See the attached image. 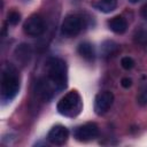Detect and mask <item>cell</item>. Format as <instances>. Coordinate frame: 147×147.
Instances as JSON below:
<instances>
[{
    "label": "cell",
    "mask_w": 147,
    "mask_h": 147,
    "mask_svg": "<svg viewBox=\"0 0 147 147\" xmlns=\"http://www.w3.org/2000/svg\"><path fill=\"white\" fill-rule=\"evenodd\" d=\"M117 7V0H98L94 3V8L101 13L108 14L115 10Z\"/></svg>",
    "instance_id": "11"
},
{
    "label": "cell",
    "mask_w": 147,
    "mask_h": 147,
    "mask_svg": "<svg viewBox=\"0 0 147 147\" xmlns=\"http://www.w3.org/2000/svg\"><path fill=\"white\" fill-rule=\"evenodd\" d=\"M20 20H21V15H20L18 11H16V10H11V11L8 13L7 21H8L9 24H11V25H16V24L20 22Z\"/></svg>",
    "instance_id": "14"
},
{
    "label": "cell",
    "mask_w": 147,
    "mask_h": 147,
    "mask_svg": "<svg viewBox=\"0 0 147 147\" xmlns=\"http://www.w3.org/2000/svg\"><path fill=\"white\" fill-rule=\"evenodd\" d=\"M121 65L123 67V69L130 70V69H132V68L134 67V61H133V59L130 57V56H124V57H122V60H121Z\"/></svg>",
    "instance_id": "16"
},
{
    "label": "cell",
    "mask_w": 147,
    "mask_h": 147,
    "mask_svg": "<svg viewBox=\"0 0 147 147\" xmlns=\"http://www.w3.org/2000/svg\"><path fill=\"white\" fill-rule=\"evenodd\" d=\"M46 80L52 85V87L60 92L67 87L68 83V71L65 62L60 57H49L46 62Z\"/></svg>",
    "instance_id": "1"
},
{
    "label": "cell",
    "mask_w": 147,
    "mask_h": 147,
    "mask_svg": "<svg viewBox=\"0 0 147 147\" xmlns=\"http://www.w3.org/2000/svg\"><path fill=\"white\" fill-rule=\"evenodd\" d=\"M83 29V20L80 16L70 14L67 15L61 25V33L67 38L76 37Z\"/></svg>",
    "instance_id": "4"
},
{
    "label": "cell",
    "mask_w": 147,
    "mask_h": 147,
    "mask_svg": "<svg viewBox=\"0 0 147 147\" xmlns=\"http://www.w3.org/2000/svg\"><path fill=\"white\" fill-rule=\"evenodd\" d=\"M98 136H99V126L92 122L77 126L74 131V137L76 138V140L82 141V142L93 140Z\"/></svg>",
    "instance_id": "6"
},
{
    "label": "cell",
    "mask_w": 147,
    "mask_h": 147,
    "mask_svg": "<svg viewBox=\"0 0 147 147\" xmlns=\"http://www.w3.org/2000/svg\"><path fill=\"white\" fill-rule=\"evenodd\" d=\"M31 48H30V45H26V44H22L20 45L16 51H15V55H16V59L22 62L23 64H26L29 61H30V57H31Z\"/></svg>",
    "instance_id": "10"
},
{
    "label": "cell",
    "mask_w": 147,
    "mask_h": 147,
    "mask_svg": "<svg viewBox=\"0 0 147 147\" xmlns=\"http://www.w3.org/2000/svg\"><path fill=\"white\" fill-rule=\"evenodd\" d=\"M138 1H140V0H129V2H131V3H137Z\"/></svg>",
    "instance_id": "20"
},
{
    "label": "cell",
    "mask_w": 147,
    "mask_h": 147,
    "mask_svg": "<svg viewBox=\"0 0 147 147\" xmlns=\"http://www.w3.org/2000/svg\"><path fill=\"white\" fill-rule=\"evenodd\" d=\"M114 102V94L110 91H103L96 94L94 99V111L96 115L106 114Z\"/></svg>",
    "instance_id": "7"
},
{
    "label": "cell",
    "mask_w": 147,
    "mask_h": 147,
    "mask_svg": "<svg viewBox=\"0 0 147 147\" xmlns=\"http://www.w3.org/2000/svg\"><path fill=\"white\" fill-rule=\"evenodd\" d=\"M137 101L140 106H146L147 105V85H145L141 91L139 92L138 96H137Z\"/></svg>",
    "instance_id": "15"
},
{
    "label": "cell",
    "mask_w": 147,
    "mask_h": 147,
    "mask_svg": "<svg viewBox=\"0 0 147 147\" xmlns=\"http://www.w3.org/2000/svg\"><path fill=\"white\" fill-rule=\"evenodd\" d=\"M20 91V75L11 64H6L1 74V99L11 101Z\"/></svg>",
    "instance_id": "2"
},
{
    "label": "cell",
    "mask_w": 147,
    "mask_h": 147,
    "mask_svg": "<svg viewBox=\"0 0 147 147\" xmlns=\"http://www.w3.org/2000/svg\"><path fill=\"white\" fill-rule=\"evenodd\" d=\"M56 109L64 117H76L83 109L82 96L77 91H70L64 94L57 102Z\"/></svg>",
    "instance_id": "3"
},
{
    "label": "cell",
    "mask_w": 147,
    "mask_h": 147,
    "mask_svg": "<svg viewBox=\"0 0 147 147\" xmlns=\"http://www.w3.org/2000/svg\"><path fill=\"white\" fill-rule=\"evenodd\" d=\"M108 26L113 32L117 34H122L127 29V22L123 16H115L110 18V21L108 22Z\"/></svg>",
    "instance_id": "9"
},
{
    "label": "cell",
    "mask_w": 147,
    "mask_h": 147,
    "mask_svg": "<svg viewBox=\"0 0 147 147\" xmlns=\"http://www.w3.org/2000/svg\"><path fill=\"white\" fill-rule=\"evenodd\" d=\"M46 29L45 21L41 15L39 14H33L31 15L23 24V31L25 34L30 37H38L44 33Z\"/></svg>",
    "instance_id": "5"
},
{
    "label": "cell",
    "mask_w": 147,
    "mask_h": 147,
    "mask_svg": "<svg viewBox=\"0 0 147 147\" xmlns=\"http://www.w3.org/2000/svg\"><path fill=\"white\" fill-rule=\"evenodd\" d=\"M140 15L142 16V18L147 20V2L141 7V9H140Z\"/></svg>",
    "instance_id": "19"
},
{
    "label": "cell",
    "mask_w": 147,
    "mask_h": 147,
    "mask_svg": "<svg viewBox=\"0 0 147 147\" xmlns=\"http://www.w3.org/2000/svg\"><path fill=\"white\" fill-rule=\"evenodd\" d=\"M136 40H137L139 44H147V32L141 31V32L137 33Z\"/></svg>",
    "instance_id": "17"
},
{
    "label": "cell",
    "mask_w": 147,
    "mask_h": 147,
    "mask_svg": "<svg viewBox=\"0 0 147 147\" xmlns=\"http://www.w3.org/2000/svg\"><path fill=\"white\" fill-rule=\"evenodd\" d=\"M121 85H122L124 88H129V87L132 85V80H131L130 78L125 77V78H123V79L121 80Z\"/></svg>",
    "instance_id": "18"
},
{
    "label": "cell",
    "mask_w": 147,
    "mask_h": 147,
    "mask_svg": "<svg viewBox=\"0 0 147 147\" xmlns=\"http://www.w3.org/2000/svg\"><path fill=\"white\" fill-rule=\"evenodd\" d=\"M102 49L105 52L106 55H111L114 52H116L117 49V45L114 41H106L102 46Z\"/></svg>",
    "instance_id": "13"
},
{
    "label": "cell",
    "mask_w": 147,
    "mask_h": 147,
    "mask_svg": "<svg viewBox=\"0 0 147 147\" xmlns=\"http://www.w3.org/2000/svg\"><path fill=\"white\" fill-rule=\"evenodd\" d=\"M24 1H28V0H24Z\"/></svg>",
    "instance_id": "21"
},
{
    "label": "cell",
    "mask_w": 147,
    "mask_h": 147,
    "mask_svg": "<svg viewBox=\"0 0 147 147\" xmlns=\"http://www.w3.org/2000/svg\"><path fill=\"white\" fill-rule=\"evenodd\" d=\"M68 138H69V130L61 124L54 125L47 133V140L52 145H56V146L64 145Z\"/></svg>",
    "instance_id": "8"
},
{
    "label": "cell",
    "mask_w": 147,
    "mask_h": 147,
    "mask_svg": "<svg viewBox=\"0 0 147 147\" xmlns=\"http://www.w3.org/2000/svg\"><path fill=\"white\" fill-rule=\"evenodd\" d=\"M77 51H78V54L83 59H85L87 61H92L94 59V55H95L94 54V48H93V46L90 42H82V44H79Z\"/></svg>",
    "instance_id": "12"
}]
</instances>
